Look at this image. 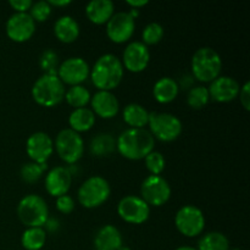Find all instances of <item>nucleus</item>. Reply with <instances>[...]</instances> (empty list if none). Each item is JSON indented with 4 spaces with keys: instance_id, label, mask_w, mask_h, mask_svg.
Segmentation results:
<instances>
[{
    "instance_id": "obj_1",
    "label": "nucleus",
    "mask_w": 250,
    "mask_h": 250,
    "mask_svg": "<svg viewBox=\"0 0 250 250\" xmlns=\"http://www.w3.org/2000/svg\"><path fill=\"white\" fill-rule=\"evenodd\" d=\"M155 139L144 128H128L122 132L116 141V148L128 160H142L151 153Z\"/></svg>"
},
{
    "instance_id": "obj_2",
    "label": "nucleus",
    "mask_w": 250,
    "mask_h": 250,
    "mask_svg": "<svg viewBox=\"0 0 250 250\" xmlns=\"http://www.w3.org/2000/svg\"><path fill=\"white\" fill-rule=\"evenodd\" d=\"M90 78L98 90L111 92L117 88L124 78V66L114 54H104L95 61L90 70Z\"/></svg>"
},
{
    "instance_id": "obj_3",
    "label": "nucleus",
    "mask_w": 250,
    "mask_h": 250,
    "mask_svg": "<svg viewBox=\"0 0 250 250\" xmlns=\"http://www.w3.org/2000/svg\"><path fill=\"white\" fill-rule=\"evenodd\" d=\"M65 84L58 75H42L32 87V98L38 105L53 107L60 104L65 98Z\"/></svg>"
},
{
    "instance_id": "obj_4",
    "label": "nucleus",
    "mask_w": 250,
    "mask_h": 250,
    "mask_svg": "<svg viewBox=\"0 0 250 250\" xmlns=\"http://www.w3.org/2000/svg\"><path fill=\"white\" fill-rule=\"evenodd\" d=\"M222 60L220 54L210 46L198 49L192 58L193 77L200 82H210L221 75Z\"/></svg>"
},
{
    "instance_id": "obj_5",
    "label": "nucleus",
    "mask_w": 250,
    "mask_h": 250,
    "mask_svg": "<svg viewBox=\"0 0 250 250\" xmlns=\"http://www.w3.org/2000/svg\"><path fill=\"white\" fill-rule=\"evenodd\" d=\"M17 216L27 227H43L49 219V208L44 198L38 194H28L20 200Z\"/></svg>"
},
{
    "instance_id": "obj_6",
    "label": "nucleus",
    "mask_w": 250,
    "mask_h": 250,
    "mask_svg": "<svg viewBox=\"0 0 250 250\" xmlns=\"http://www.w3.org/2000/svg\"><path fill=\"white\" fill-rule=\"evenodd\" d=\"M111 188L109 182L102 176H92L81 185L77 198L82 207L87 209L99 208L109 199Z\"/></svg>"
},
{
    "instance_id": "obj_7",
    "label": "nucleus",
    "mask_w": 250,
    "mask_h": 250,
    "mask_svg": "<svg viewBox=\"0 0 250 250\" xmlns=\"http://www.w3.org/2000/svg\"><path fill=\"white\" fill-rule=\"evenodd\" d=\"M148 126L154 139L161 142H173L182 133V122L177 116L168 112H149Z\"/></svg>"
},
{
    "instance_id": "obj_8",
    "label": "nucleus",
    "mask_w": 250,
    "mask_h": 250,
    "mask_svg": "<svg viewBox=\"0 0 250 250\" xmlns=\"http://www.w3.org/2000/svg\"><path fill=\"white\" fill-rule=\"evenodd\" d=\"M55 150L62 161L68 165L77 163L84 153V142L80 133L71 128L61 129L55 139Z\"/></svg>"
},
{
    "instance_id": "obj_9",
    "label": "nucleus",
    "mask_w": 250,
    "mask_h": 250,
    "mask_svg": "<svg viewBox=\"0 0 250 250\" xmlns=\"http://www.w3.org/2000/svg\"><path fill=\"white\" fill-rule=\"evenodd\" d=\"M175 225L178 232L186 237H197L205 229V216L195 205H185L175 216Z\"/></svg>"
},
{
    "instance_id": "obj_10",
    "label": "nucleus",
    "mask_w": 250,
    "mask_h": 250,
    "mask_svg": "<svg viewBox=\"0 0 250 250\" xmlns=\"http://www.w3.org/2000/svg\"><path fill=\"white\" fill-rule=\"evenodd\" d=\"M141 195L149 207H163L170 199L171 187L161 176L150 175L142 182Z\"/></svg>"
},
{
    "instance_id": "obj_11",
    "label": "nucleus",
    "mask_w": 250,
    "mask_h": 250,
    "mask_svg": "<svg viewBox=\"0 0 250 250\" xmlns=\"http://www.w3.org/2000/svg\"><path fill=\"white\" fill-rule=\"evenodd\" d=\"M117 214L127 224H144L150 216V207L138 195H126L117 204Z\"/></svg>"
},
{
    "instance_id": "obj_12",
    "label": "nucleus",
    "mask_w": 250,
    "mask_h": 250,
    "mask_svg": "<svg viewBox=\"0 0 250 250\" xmlns=\"http://www.w3.org/2000/svg\"><path fill=\"white\" fill-rule=\"evenodd\" d=\"M136 29V20L128 12H116L106 23V34L111 42L122 44L132 38Z\"/></svg>"
},
{
    "instance_id": "obj_13",
    "label": "nucleus",
    "mask_w": 250,
    "mask_h": 250,
    "mask_svg": "<svg viewBox=\"0 0 250 250\" xmlns=\"http://www.w3.org/2000/svg\"><path fill=\"white\" fill-rule=\"evenodd\" d=\"M90 73L89 65L87 61L78 56L66 59L60 63L58 68V77L60 78L63 84L80 85L84 82Z\"/></svg>"
},
{
    "instance_id": "obj_14",
    "label": "nucleus",
    "mask_w": 250,
    "mask_h": 250,
    "mask_svg": "<svg viewBox=\"0 0 250 250\" xmlns=\"http://www.w3.org/2000/svg\"><path fill=\"white\" fill-rule=\"evenodd\" d=\"M36 32V22L27 12H15L6 22V34L12 42L29 41Z\"/></svg>"
},
{
    "instance_id": "obj_15",
    "label": "nucleus",
    "mask_w": 250,
    "mask_h": 250,
    "mask_svg": "<svg viewBox=\"0 0 250 250\" xmlns=\"http://www.w3.org/2000/svg\"><path fill=\"white\" fill-rule=\"evenodd\" d=\"M122 66L133 73H139L148 67L150 62V51L142 42H132L122 54Z\"/></svg>"
},
{
    "instance_id": "obj_16",
    "label": "nucleus",
    "mask_w": 250,
    "mask_h": 250,
    "mask_svg": "<svg viewBox=\"0 0 250 250\" xmlns=\"http://www.w3.org/2000/svg\"><path fill=\"white\" fill-rule=\"evenodd\" d=\"M54 151V142L45 132H34L26 142V153L33 163L46 164Z\"/></svg>"
},
{
    "instance_id": "obj_17",
    "label": "nucleus",
    "mask_w": 250,
    "mask_h": 250,
    "mask_svg": "<svg viewBox=\"0 0 250 250\" xmlns=\"http://www.w3.org/2000/svg\"><path fill=\"white\" fill-rule=\"evenodd\" d=\"M72 185V173L65 166L51 168L45 176V190L51 197L59 198L67 194Z\"/></svg>"
},
{
    "instance_id": "obj_18",
    "label": "nucleus",
    "mask_w": 250,
    "mask_h": 250,
    "mask_svg": "<svg viewBox=\"0 0 250 250\" xmlns=\"http://www.w3.org/2000/svg\"><path fill=\"white\" fill-rule=\"evenodd\" d=\"M211 99L217 103H229L236 99L241 90V85L234 78L229 76H219L210 83L208 88Z\"/></svg>"
},
{
    "instance_id": "obj_19",
    "label": "nucleus",
    "mask_w": 250,
    "mask_h": 250,
    "mask_svg": "<svg viewBox=\"0 0 250 250\" xmlns=\"http://www.w3.org/2000/svg\"><path fill=\"white\" fill-rule=\"evenodd\" d=\"M90 104H92V111L94 112L95 116H99L102 119L109 120L119 114V100L115 97V94L107 90H98L90 98Z\"/></svg>"
},
{
    "instance_id": "obj_20",
    "label": "nucleus",
    "mask_w": 250,
    "mask_h": 250,
    "mask_svg": "<svg viewBox=\"0 0 250 250\" xmlns=\"http://www.w3.org/2000/svg\"><path fill=\"white\" fill-rule=\"evenodd\" d=\"M122 246L124 242L121 232L112 225H105L95 233V250H119Z\"/></svg>"
},
{
    "instance_id": "obj_21",
    "label": "nucleus",
    "mask_w": 250,
    "mask_h": 250,
    "mask_svg": "<svg viewBox=\"0 0 250 250\" xmlns=\"http://www.w3.org/2000/svg\"><path fill=\"white\" fill-rule=\"evenodd\" d=\"M115 5L111 0H92L85 6V15L94 24L107 23L115 14Z\"/></svg>"
},
{
    "instance_id": "obj_22",
    "label": "nucleus",
    "mask_w": 250,
    "mask_h": 250,
    "mask_svg": "<svg viewBox=\"0 0 250 250\" xmlns=\"http://www.w3.org/2000/svg\"><path fill=\"white\" fill-rule=\"evenodd\" d=\"M54 34L61 43L70 44L77 41L80 36V24L73 17L65 15L56 20L54 24Z\"/></svg>"
},
{
    "instance_id": "obj_23",
    "label": "nucleus",
    "mask_w": 250,
    "mask_h": 250,
    "mask_svg": "<svg viewBox=\"0 0 250 250\" xmlns=\"http://www.w3.org/2000/svg\"><path fill=\"white\" fill-rule=\"evenodd\" d=\"M180 92V85L173 78L163 77L154 84L153 95L160 104H168L177 98Z\"/></svg>"
},
{
    "instance_id": "obj_24",
    "label": "nucleus",
    "mask_w": 250,
    "mask_h": 250,
    "mask_svg": "<svg viewBox=\"0 0 250 250\" xmlns=\"http://www.w3.org/2000/svg\"><path fill=\"white\" fill-rule=\"evenodd\" d=\"M94 124L95 115L92 109H88V107L75 109L68 117V125H70L71 129L77 133L89 131L94 126Z\"/></svg>"
},
{
    "instance_id": "obj_25",
    "label": "nucleus",
    "mask_w": 250,
    "mask_h": 250,
    "mask_svg": "<svg viewBox=\"0 0 250 250\" xmlns=\"http://www.w3.org/2000/svg\"><path fill=\"white\" fill-rule=\"evenodd\" d=\"M124 121L131 128H144L149 122V112L142 105L132 103L125 106Z\"/></svg>"
},
{
    "instance_id": "obj_26",
    "label": "nucleus",
    "mask_w": 250,
    "mask_h": 250,
    "mask_svg": "<svg viewBox=\"0 0 250 250\" xmlns=\"http://www.w3.org/2000/svg\"><path fill=\"white\" fill-rule=\"evenodd\" d=\"M116 149V141L109 133H99L90 142V153L98 158L109 156Z\"/></svg>"
},
{
    "instance_id": "obj_27",
    "label": "nucleus",
    "mask_w": 250,
    "mask_h": 250,
    "mask_svg": "<svg viewBox=\"0 0 250 250\" xmlns=\"http://www.w3.org/2000/svg\"><path fill=\"white\" fill-rule=\"evenodd\" d=\"M46 232L43 227H31L22 233L21 244L26 250H41L45 246Z\"/></svg>"
},
{
    "instance_id": "obj_28",
    "label": "nucleus",
    "mask_w": 250,
    "mask_h": 250,
    "mask_svg": "<svg viewBox=\"0 0 250 250\" xmlns=\"http://www.w3.org/2000/svg\"><path fill=\"white\" fill-rule=\"evenodd\" d=\"M198 250H229V241L221 232H208L199 239Z\"/></svg>"
},
{
    "instance_id": "obj_29",
    "label": "nucleus",
    "mask_w": 250,
    "mask_h": 250,
    "mask_svg": "<svg viewBox=\"0 0 250 250\" xmlns=\"http://www.w3.org/2000/svg\"><path fill=\"white\" fill-rule=\"evenodd\" d=\"M90 95L89 90L82 84L80 85H72L68 88L65 92V98L63 99L67 102L68 105H71L75 109H81V107H85L90 103Z\"/></svg>"
},
{
    "instance_id": "obj_30",
    "label": "nucleus",
    "mask_w": 250,
    "mask_h": 250,
    "mask_svg": "<svg viewBox=\"0 0 250 250\" xmlns=\"http://www.w3.org/2000/svg\"><path fill=\"white\" fill-rule=\"evenodd\" d=\"M210 100L209 90L204 85H195L190 88L187 95V103L192 109L199 110L207 106Z\"/></svg>"
},
{
    "instance_id": "obj_31",
    "label": "nucleus",
    "mask_w": 250,
    "mask_h": 250,
    "mask_svg": "<svg viewBox=\"0 0 250 250\" xmlns=\"http://www.w3.org/2000/svg\"><path fill=\"white\" fill-rule=\"evenodd\" d=\"M46 168H48L46 164H37L31 161V163H27L22 165L20 175H21V178L23 182L36 183L41 180Z\"/></svg>"
},
{
    "instance_id": "obj_32",
    "label": "nucleus",
    "mask_w": 250,
    "mask_h": 250,
    "mask_svg": "<svg viewBox=\"0 0 250 250\" xmlns=\"http://www.w3.org/2000/svg\"><path fill=\"white\" fill-rule=\"evenodd\" d=\"M39 66L46 75H58V68L60 66L59 55L53 49H45L39 58Z\"/></svg>"
},
{
    "instance_id": "obj_33",
    "label": "nucleus",
    "mask_w": 250,
    "mask_h": 250,
    "mask_svg": "<svg viewBox=\"0 0 250 250\" xmlns=\"http://www.w3.org/2000/svg\"><path fill=\"white\" fill-rule=\"evenodd\" d=\"M164 37V27L158 22H150L146 24L142 33V43L148 45H155L163 39Z\"/></svg>"
},
{
    "instance_id": "obj_34",
    "label": "nucleus",
    "mask_w": 250,
    "mask_h": 250,
    "mask_svg": "<svg viewBox=\"0 0 250 250\" xmlns=\"http://www.w3.org/2000/svg\"><path fill=\"white\" fill-rule=\"evenodd\" d=\"M144 163H146V168L150 172V175L160 176V173L165 170L166 161L165 158L161 153L159 151H151L148 155L144 158Z\"/></svg>"
},
{
    "instance_id": "obj_35",
    "label": "nucleus",
    "mask_w": 250,
    "mask_h": 250,
    "mask_svg": "<svg viewBox=\"0 0 250 250\" xmlns=\"http://www.w3.org/2000/svg\"><path fill=\"white\" fill-rule=\"evenodd\" d=\"M51 10L53 7L50 6V4L45 0H42L32 5L29 9V16L33 19L34 22H44L50 17Z\"/></svg>"
},
{
    "instance_id": "obj_36",
    "label": "nucleus",
    "mask_w": 250,
    "mask_h": 250,
    "mask_svg": "<svg viewBox=\"0 0 250 250\" xmlns=\"http://www.w3.org/2000/svg\"><path fill=\"white\" fill-rule=\"evenodd\" d=\"M56 209L61 212V214H71L75 210V200L72 197L68 194L61 195V197L56 198Z\"/></svg>"
},
{
    "instance_id": "obj_37",
    "label": "nucleus",
    "mask_w": 250,
    "mask_h": 250,
    "mask_svg": "<svg viewBox=\"0 0 250 250\" xmlns=\"http://www.w3.org/2000/svg\"><path fill=\"white\" fill-rule=\"evenodd\" d=\"M238 97L241 98V104L247 111L250 110V83L246 82L243 84V87L239 90Z\"/></svg>"
},
{
    "instance_id": "obj_38",
    "label": "nucleus",
    "mask_w": 250,
    "mask_h": 250,
    "mask_svg": "<svg viewBox=\"0 0 250 250\" xmlns=\"http://www.w3.org/2000/svg\"><path fill=\"white\" fill-rule=\"evenodd\" d=\"M9 4L16 12H27L33 2L31 0H10Z\"/></svg>"
},
{
    "instance_id": "obj_39",
    "label": "nucleus",
    "mask_w": 250,
    "mask_h": 250,
    "mask_svg": "<svg viewBox=\"0 0 250 250\" xmlns=\"http://www.w3.org/2000/svg\"><path fill=\"white\" fill-rule=\"evenodd\" d=\"M44 226H45L46 231L53 233V232L59 231V229H60V222H59V220H56V219H48Z\"/></svg>"
},
{
    "instance_id": "obj_40",
    "label": "nucleus",
    "mask_w": 250,
    "mask_h": 250,
    "mask_svg": "<svg viewBox=\"0 0 250 250\" xmlns=\"http://www.w3.org/2000/svg\"><path fill=\"white\" fill-rule=\"evenodd\" d=\"M126 4L128 5V6H131V9L139 10L141 7L148 5L149 1H148V0H133V1H132V0H129V1H127Z\"/></svg>"
},
{
    "instance_id": "obj_41",
    "label": "nucleus",
    "mask_w": 250,
    "mask_h": 250,
    "mask_svg": "<svg viewBox=\"0 0 250 250\" xmlns=\"http://www.w3.org/2000/svg\"><path fill=\"white\" fill-rule=\"evenodd\" d=\"M49 4H50V6H67V5L71 4V0H49Z\"/></svg>"
},
{
    "instance_id": "obj_42",
    "label": "nucleus",
    "mask_w": 250,
    "mask_h": 250,
    "mask_svg": "<svg viewBox=\"0 0 250 250\" xmlns=\"http://www.w3.org/2000/svg\"><path fill=\"white\" fill-rule=\"evenodd\" d=\"M176 250H198L197 248H193V247H188V246H183V247H178Z\"/></svg>"
},
{
    "instance_id": "obj_43",
    "label": "nucleus",
    "mask_w": 250,
    "mask_h": 250,
    "mask_svg": "<svg viewBox=\"0 0 250 250\" xmlns=\"http://www.w3.org/2000/svg\"><path fill=\"white\" fill-rule=\"evenodd\" d=\"M119 250H131V249H129V248H128V247H126V246H122V247H121V248H120Z\"/></svg>"
},
{
    "instance_id": "obj_44",
    "label": "nucleus",
    "mask_w": 250,
    "mask_h": 250,
    "mask_svg": "<svg viewBox=\"0 0 250 250\" xmlns=\"http://www.w3.org/2000/svg\"><path fill=\"white\" fill-rule=\"evenodd\" d=\"M232 250H242V249H238V248H234V249H232Z\"/></svg>"
}]
</instances>
